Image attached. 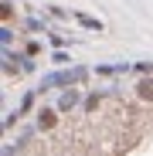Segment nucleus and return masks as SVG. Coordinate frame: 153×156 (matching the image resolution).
Wrapping results in <instances>:
<instances>
[{
  "mask_svg": "<svg viewBox=\"0 0 153 156\" xmlns=\"http://www.w3.org/2000/svg\"><path fill=\"white\" fill-rule=\"evenodd\" d=\"M68 61H71V58L65 55V51H55V65H68Z\"/></svg>",
  "mask_w": 153,
  "mask_h": 156,
  "instance_id": "obj_7",
  "label": "nucleus"
},
{
  "mask_svg": "<svg viewBox=\"0 0 153 156\" xmlns=\"http://www.w3.org/2000/svg\"><path fill=\"white\" fill-rule=\"evenodd\" d=\"M136 95H140V98H146V102H153V78H140Z\"/></svg>",
  "mask_w": 153,
  "mask_h": 156,
  "instance_id": "obj_3",
  "label": "nucleus"
},
{
  "mask_svg": "<svg viewBox=\"0 0 153 156\" xmlns=\"http://www.w3.org/2000/svg\"><path fill=\"white\" fill-rule=\"evenodd\" d=\"M38 126H41V129H51V126H55V112L44 109V112H41V119H38Z\"/></svg>",
  "mask_w": 153,
  "mask_h": 156,
  "instance_id": "obj_5",
  "label": "nucleus"
},
{
  "mask_svg": "<svg viewBox=\"0 0 153 156\" xmlns=\"http://www.w3.org/2000/svg\"><path fill=\"white\" fill-rule=\"evenodd\" d=\"M95 105H99V95H89V98H85V112H92Z\"/></svg>",
  "mask_w": 153,
  "mask_h": 156,
  "instance_id": "obj_6",
  "label": "nucleus"
},
{
  "mask_svg": "<svg viewBox=\"0 0 153 156\" xmlns=\"http://www.w3.org/2000/svg\"><path fill=\"white\" fill-rule=\"evenodd\" d=\"M85 78H89V68H68V71H55V75H44V78H41V92H48V88H58V85L71 88V85L85 82Z\"/></svg>",
  "mask_w": 153,
  "mask_h": 156,
  "instance_id": "obj_1",
  "label": "nucleus"
},
{
  "mask_svg": "<svg viewBox=\"0 0 153 156\" xmlns=\"http://www.w3.org/2000/svg\"><path fill=\"white\" fill-rule=\"evenodd\" d=\"M75 20H78L85 31H102V20H95V17H89V14H75Z\"/></svg>",
  "mask_w": 153,
  "mask_h": 156,
  "instance_id": "obj_4",
  "label": "nucleus"
},
{
  "mask_svg": "<svg viewBox=\"0 0 153 156\" xmlns=\"http://www.w3.org/2000/svg\"><path fill=\"white\" fill-rule=\"evenodd\" d=\"M75 102H78V92H75V88H68V92L58 98V112H68V109L75 105Z\"/></svg>",
  "mask_w": 153,
  "mask_h": 156,
  "instance_id": "obj_2",
  "label": "nucleus"
}]
</instances>
